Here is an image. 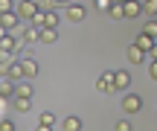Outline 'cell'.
Listing matches in <instances>:
<instances>
[{"mask_svg":"<svg viewBox=\"0 0 157 131\" xmlns=\"http://www.w3.org/2000/svg\"><path fill=\"white\" fill-rule=\"evenodd\" d=\"M12 108L17 111V114H29V111H32V99H12Z\"/></svg>","mask_w":157,"mask_h":131,"instance_id":"cell-12","label":"cell"},{"mask_svg":"<svg viewBox=\"0 0 157 131\" xmlns=\"http://www.w3.org/2000/svg\"><path fill=\"white\" fill-rule=\"evenodd\" d=\"M143 35H146V38H154V35H157V21H146V29H143Z\"/></svg>","mask_w":157,"mask_h":131,"instance_id":"cell-21","label":"cell"},{"mask_svg":"<svg viewBox=\"0 0 157 131\" xmlns=\"http://www.w3.org/2000/svg\"><path fill=\"white\" fill-rule=\"evenodd\" d=\"M61 128H64V131H82V120H78L76 114H70L67 120L61 122Z\"/></svg>","mask_w":157,"mask_h":131,"instance_id":"cell-14","label":"cell"},{"mask_svg":"<svg viewBox=\"0 0 157 131\" xmlns=\"http://www.w3.org/2000/svg\"><path fill=\"white\" fill-rule=\"evenodd\" d=\"M96 91L99 93H113V70H105V73L96 79Z\"/></svg>","mask_w":157,"mask_h":131,"instance_id":"cell-6","label":"cell"},{"mask_svg":"<svg viewBox=\"0 0 157 131\" xmlns=\"http://www.w3.org/2000/svg\"><path fill=\"white\" fill-rule=\"evenodd\" d=\"M125 56H128V61H131V64H146V56H143V52L137 50L134 44L128 47V52H125Z\"/></svg>","mask_w":157,"mask_h":131,"instance_id":"cell-16","label":"cell"},{"mask_svg":"<svg viewBox=\"0 0 157 131\" xmlns=\"http://www.w3.org/2000/svg\"><path fill=\"white\" fill-rule=\"evenodd\" d=\"M35 41H38V29H29L26 26V29H23V44L29 47V44H35Z\"/></svg>","mask_w":157,"mask_h":131,"instance_id":"cell-19","label":"cell"},{"mask_svg":"<svg viewBox=\"0 0 157 131\" xmlns=\"http://www.w3.org/2000/svg\"><path fill=\"white\" fill-rule=\"evenodd\" d=\"M84 15H87V9H84L82 3H67L64 6V17H67L70 23H82Z\"/></svg>","mask_w":157,"mask_h":131,"instance_id":"cell-3","label":"cell"},{"mask_svg":"<svg viewBox=\"0 0 157 131\" xmlns=\"http://www.w3.org/2000/svg\"><path fill=\"white\" fill-rule=\"evenodd\" d=\"M32 82H17V85H15V96L17 99H32Z\"/></svg>","mask_w":157,"mask_h":131,"instance_id":"cell-9","label":"cell"},{"mask_svg":"<svg viewBox=\"0 0 157 131\" xmlns=\"http://www.w3.org/2000/svg\"><path fill=\"white\" fill-rule=\"evenodd\" d=\"M21 70H23V82H32L35 76L41 73V67H38V61H35L32 56H26V58H21Z\"/></svg>","mask_w":157,"mask_h":131,"instance_id":"cell-4","label":"cell"},{"mask_svg":"<svg viewBox=\"0 0 157 131\" xmlns=\"http://www.w3.org/2000/svg\"><path fill=\"white\" fill-rule=\"evenodd\" d=\"M108 15H111L113 21H122V3H111V9H108Z\"/></svg>","mask_w":157,"mask_h":131,"instance_id":"cell-20","label":"cell"},{"mask_svg":"<svg viewBox=\"0 0 157 131\" xmlns=\"http://www.w3.org/2000/svg\"><path fill=\"white\" fill-rule=\"evenodd\" d=\"M134 47H137V50L143 52V56H146V52H148V56H154V52H157V47H154V38H146V35H143V32L137 35Z\"/></svg>","mask_w":157,"mask_h":131,"instance_id":"cell-8","label":"cell"},{"mask_svg":"<svg viewBox=\"0 0 157 131\" xmlns=\"http://www.w3.org/2000/svg\"><path fill=\"white\" fill-rule=\"evenodd\" d=\"M0 99H6V102H12V99H15V85H12V82H0Z\"/></svg>","mask_w":157,"mask_h":131,"instance_id":"cell-13","label":"cell"},{"mask_svg":"<svg viewBox=\"0 0 157 131\" xmlns=\"http://www.w3.org/2000/svg\"><path fill=\"white\" fill-rule=\"evenodd\" d=\"M12 12H15V17H17V21H32V15H35L38 9H35V3H32V0H21V3H15V6H12Z\"/></svg>","mask_w":157,"mask_h":131,"instance_id":"cell-1","label":"cell"},{"mask_svg":"<svg viewBox=\"0 0 157 131\" xmlns=\"http://www.w3.org/2000/svg\"><path fill=\"white\" fill-rule=\"evenodd\" d=\"M6 82H12V85L23 82V70H21V61H15V58L9 61V67H6Z\"/></svg>","mask_w":157,"mask_h":131,"instance_id":"cell-7","label":"cell"},{"mask_svg":"<svg viewBox=\"0 0 157 131\" xmlns=\"http://www.w3.org/2000/svg\"><path fill=\"white\" fill-rule=\"evenodd\" d=\"M35 131H52V128H44V125H38V128H35Z\"/></svg>","mask_w":157,"mask_h":131,"instance_id":"cell-27","label":"cell"},{"mask_svg":"<svg viewBox=\"0 0 157 131\" xmlns=\"http://www.w3.org/2000/svg\"><path fill=\"white\" fill-rule=\"evenodd\" d=\"M143 12H140V3H134V0H131V3H122V17L125 21H131V17H140Z\"/></svg>","mask_w":157,"mask_h":131,"instance_id":"cell-10","label":"cell"},{"mask_svg":"<svg viewBox=\"0 0 157 131\" xmlns=\"http://www.w3.org/2000/svg\"><path fill=\"white\" fill-rule=\"evenodd\" d=\"M128 87H131V73L128 70H113V93L128 91Z\"/></svg>","mask_w":157,"mask_h":131,"instance_id":"cell-5","label":"cell"},{"mask_svg":"<svg viewBox=\"0 0 157 131\" xmlns=\"http://www.w3.org/2000/svg\"><path fill=\"white\" fill-rule=\"evenodd\" d=\"M140 12H146L148 21H154V15H157V0H146V3H140Z\"/></svg>","mask_w":157,"mask_h":131,"instance_id":"cell-18","label":"cell"},{"mask_svg":"<svg viewBox=\"0 0 157 131\" xmlns=\"http://www.w3.org/2000/svg\"><path fill=\"white\" fill-rule=\"evenodd\" d=\"M56 114H52V111H41V117H38V125H44V128H52L56 125Z\"/></svg>","mask_w":157,"mask_h":131,"instance_id":"cell-15","label":"cell"},{"mask_svg":"<svg viewBox=\"0 0 157 131\" xmlns=\"http://www.w3.org/2000/svg\"><path fill=\"white\" fill-rule=\"evenodd\" d=\"M113 131H131V122H125V120H119L117 125H113Z\"/></svg>","mask_w":157,"mask_h":131,"instance_id":"cell-25","label":"cell"},{"mask_svg":"<svg viewBox=\"0 0 157 131\" xmlns=\"http://www.w3.org/2000/svg\"><path fill=\"white\" fill-rule=\"evenodd\" d=\"M12 6H15L12 0H0V15H6V12H12Z\"/></svg>","mask_w":157,"mask_h":131,"instance_id":"cell-23","label":"cell"},{"mask_svg":"<svg viewBox=\"0 0 157 131\" xmlns=\"http://www.w3.org/2000/svg\"><path fill=\"white\" fill-rule=\"evenodd\" d=\"M148 79H157V61L148 64Z\"/></svg>","mask_w":157,"mask_h":131,"instance_id":"cell-26","label":"cell"},{"mask_svg":"<svg viewBox=\"0 0 157 131\" xmlns=\"http://www.w3.org/2000/svg\"><path fill=\"white\" fill-rule=\"evenodd\" d=\"M0 131H15V122L12 120H0Z\"/></svg>","mask_w":157,"mask_h":131,"instance_id":"cell-24","label":"cell"},{"mask_svg":"<svg viewBox=\"0 0 157 131\" xmlns=\"http://www.w3.org/2000/svg\"><path fill=\"white\" fill-rule=\"evenodd\" d=\"M58 26V12H44V29H56Z\"/></svg>","mask_w":157,"mask_h":131,"instance_id":"cell-17","label":"cell"},{"mask_svg":"<svg viewBox=\"0 0 157 131\" xmlns=\"http://www.w3.org/2000/svg\"><path fill=\"white\" fill-rule=\"evenodd\" d=\"M38 41L41 44H56L58 41V29H38Z\"/></svg>","mask_w":157,"mask_h":131,"instance_id":"cell-11","label":"cell"},{"mask_svg":"<svg viewBox=\"0 0 157 131\" xmlns=\"http://www.w3.org/2000/svg\"><path fill=\"white\" fill-rule=\"evenodd\" d=\"M96 9H99V12H108V9H111V0H96Z\"/></svg>","mask_w":157,"mask_h":131,"instance_id":"cell-22","label":"cell"},{"mask_svg":"<svg viewBox=\"0 0 157 131\" xmlns=\"http://www.w3.org/2000/svg\"><path fill=\"white\" fill-rule=\"evenodd\" d=\"M122 111H125V114H140V111H143V96H140V93H125V96H122Z\"/></svg>","mask_w":157,"mask_h":131,"instance_id":"cell-2","label":"cell"}]
</instances>
